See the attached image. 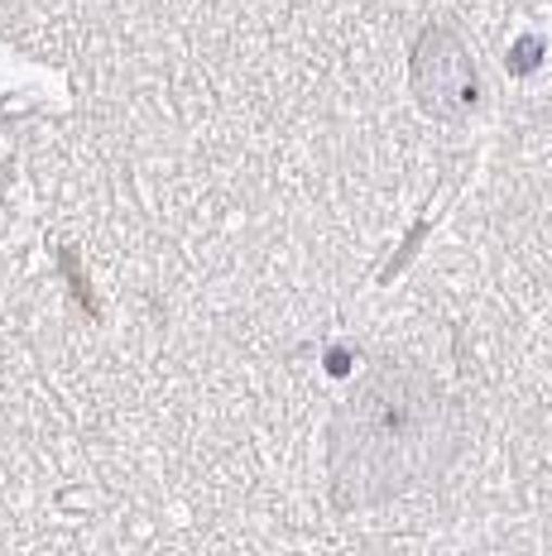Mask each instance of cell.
<instances>
[{
    "label": "cell",
    "mask_w": 552,
    "mask_h": 556,
    "mask_svg": "<svg viewBox=\"0 0 552 556\" xmlns=\"http://www.w3.org/2000/svg\"><path fill=\"white\" fill-rule=\"evenodd\" d=\"M413 87L418 101L432 115H462L476 106L480 83H476V63H471L466 43L452 29H428L413 58Z\"/></svg>",
    "instance_id": "2"
},
{
    "label": "cell",
    "mask_w": 552,
    "mask_h": 556,
    "mask_svg": "<svg viewBox=\"0 0 552 556\" xmlns=\"http://www.w3.org/2000/svg\"><path fill=\"white\" fill-rule=\"evenodd\" d=\"M456 451V408L432 375L389 365L365 375L331 417V484L351 508L432 480Z\"/></svg>",
    "instance_id": "1"
}]
</instances>
